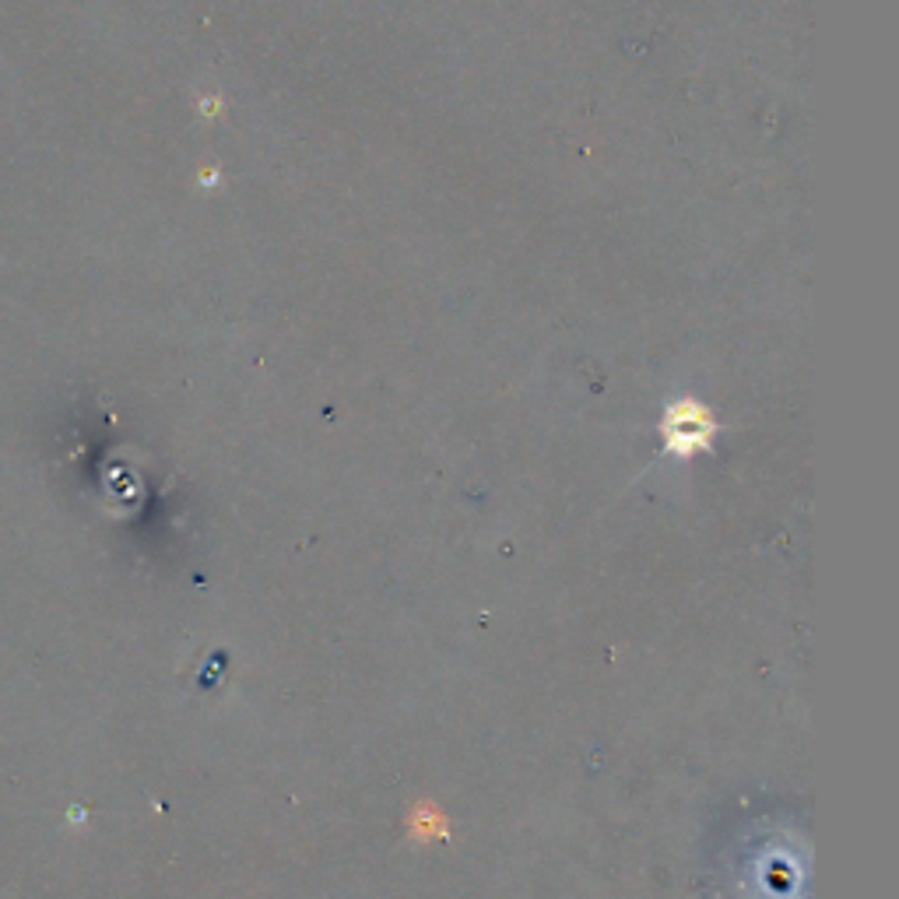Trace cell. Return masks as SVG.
<instances>
[{"mask_svg":"<svg viewBox=\"0 0 899 899\" xmlns=\"http://www.w3.org/2000/svg\"><path fill=\"white\" fill-rule=\"evenodd\" d=\"M664 432H668L671 450L689 454V450H696V446H706V439H710V432H713V422L703 408H696V404H678V408L668 411V429Z\"/></svg>","mask_w":899,"mask_h":899,"instance_id":"cell-1","label":"cell"}]
</instances>
